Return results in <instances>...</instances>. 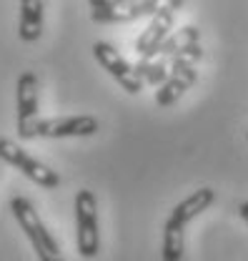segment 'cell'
Segmentation results:
<instances>
[{"label":"cell","mask_w":248,"mask_h":261,"mask_svg":"<svg viewBox=\"0 0 248 261\" xmlns=\"http://www.w3.org/2000/svg\"><path fill=\"white\" fill-rule=\"evenodd\" d=\"M10 211H13V216H15L20 231L28 236V241H31L33 251L38 254V259L40 261H63L61 246H58L56 236L40 221V214L35 211V206H33L25 196H13V198H10Z\"/></svg>","instance_id":"6da1fadb"},{"label":"cell","mask_w":248,"mask_h":261,"mask_svg":"<svg viewBox=\"0 0 248 261\" xmlns=\"http://www.w3.org/2000/svg\"><path fill=\"white\" fill-rule=\"evenodd\" d=\"M75 211V246L80 259H95L100 251V226H98V198L93 191L80 189L73 201Z\"/></svg>","instance_id":"7a4b0ae2"},{"label":"cell","mask_w":248,"mask_h":261,"mask_svg":"<svg viewBox=\"0 0 248 261\" xmlns=\"http://www.w3.org/2000/svg\"><path fill=\"white\" fill-rule=\"evenodd\" d=\"M0 161H5L8 166H13L15 171H20L28 181H33L40 189H58L61 186V176L58 171H53L48 163L33 159L25 148H20L15 141L10 138H0Z\"/></svg>","instance_id":"3957f363"},{"label":"cell","mask_w":248,"mask_h":261,"mask_svg":"<svg viewBox=\"0 0 248 261\" xmlns=\"http://www.w3.org/2000/svg\"><path fill=\"white\" fill-rule=\"evenodd\" d=\"M181 8H183L181 0H171V3H163L160 5V10L151 18V23L146 25V31L141 33L138 40H135V56H138V61H155L158 58L160 45L173 33L176 10H181Z\"/></svg>","instance_id":"277c9868"},{"label":"cell","mask_w":248,"mask_h":261,"mask_svg":"<svg viewBox=\"0 0 248 261\" xmlns=\"http://www.w3.org/2000/svg\"><path fill=\"white\" fill-rule=\"evenodd\" d=\"M163 3L155 0H91V20L100 25H118V23H133L141 18H153Z\"/></svg>","instance_id":"5b68a950"},{"label":"cell","mask_w":248,"mask_h":261,"mask_svg":"<svg viewBox=\"0 0 248 261\" xmlns=\"http://www.w3.org/2000/svg\"><path fill=\"white\" fill-rule=\"evenodd\" d=\"M38 75L25 70L18 78L15 86V128L23 141H31L38 136L40 116H38Z\"/></svg>","instance_id":"8992f818"},{"label":"cell","mask_w":248,"mask_h":261,"mask_svg":"<svg viewBox=\"0 0 248 261\" xmlns=\"http://www.w3.org/2000/svg\"><path fill=\"white\" fill-rule=\"evenodd\" d=\"M93 58L100 63L103 70H108V75L123 88L125 93H130V96H138L141 91H143V78L138 75V70H135V65L128 63L123 56L111 45V43H105V40H98L93 43Z\"/></svg>","instance_id":"52a82bcc"},{"label":"cell","mask_w":248,"mask_h":261,"mask_svg":"<svg viewBox=\"0 0 248 261\" xmlns=\"http://www.w3.org/2000/svg\"><path fill=\"white\" fill-rule=\"evenodd\" d=\"M100 130V121L95 116H58L45 118L38 126L40 138H91Z\"/></svg>","instance_id":"ba28073f"},{"label":"cell","mask_w":248,"mask_h":261,"mask_svg":"<svg viewBox=\"0 0 248 261\" xmlns=\"http://www.w3.org/2000/svg\"><path fill=\"white\" fill-rule=\"evenodd\" d=\"M196 81H198V70L193 63L178 61V58L171 61V78L155 91V103L158 106H173L190 86H196Z\"/></svg>","instance_id":"9c48e42d"},{"label":"cell","mask_w":248,"mask_h":261,"mask_svg":"<svg viewBox=\"0 0 248 261\" xmlns=\"http://www.w3.org/2000/svg\"><path fill=\"white\" fill-rule=\"evenodd\" d=\"M213 201H216V191L208 189V186H203V189L193 191L190 196H186L181 203H176L168 219H173V221L181 224V226H188V224H190L193 219H198Z\"/></svg>","instance_id":"30bf717a"},{"label":"cell","mask_w":248,"mask_h":261,"mask_svg":"<svg viewBox=\"0 0 248 261\" xmlns=\"http://www.w3.org/2000/svg\"><path fill=\"white\" fill-rule=\"evenodd\" d=\"M45 20V3L43 0H23L20 3V28L18 35L23 43H35L43 33Z\"/></svg>","instance_id":"8fae6325"},{"label":"cell","mask_w":248,"mask_h":261,"mask_svg":"<svg viewBox=\"0 0 248 261\" xmlns=\"http://www.w3.org/2000/svg\"><path fill=\"white\" fill-rule=\"evenodd\" d=\"M183 251H186V226L176 224L173 219H166L160 256L163 261H183Z\"/></svg>","instance_id":"7c38bea8"},{"label":"cell","mask_w":248,"mask_h":261,"mask_svg":"<svg viewBox=\"0 0 248 261\" xmlns=\"http://www.w3.org/2000/svg\"><path fill=\"white\" fill-rule=\"evenodd\" d=\"M196 43H201V31L193 28V25H183V28H178V31H173L171 35H168V40L160 45L158 58L173 61V58H178L186 48L196 45Z\"/></svg>","instance_id":"4fadbf2b"},{"label":"cell","mask_w":248,"mask_h":261,"mask_svg":"<svg viewBox=\"0 0 248 261\" xmlns=\"http://www.w3.org/2000/svg\"><path fill=\"white\" fill-rule=\"evenodd\" d=\"M135 70L138 75L143 78L146 86H155L160 88L168 78H171V61L166 58H155V61H138L135 63Z\"/></svg>","instance_id":"5bb4252c"},{"label":"cell","mask_w":248,"mask_h":261,"mask_svg":"<svg viewBox=\"0 0 248 261\" xmlns=\"http://www.w3.org/2000/svg\"><path fill=\"white\" fill-rule=\"evenodd\" d=\"M238 216L248 224V201H241V203H238Z\"/></svg>","instance_id":"9a60e30c"},{"label":"cell","mask_w":248,"mask_h":261,"mask_svg":"<svg viewBox=\"0 0 248 261\" xmlns=\"http://www.w3.org/2000/svg\"><path fill=\"white\" fill-rule=\"evenodd\" d=\"M246 141H248V130H246Z\"/></svg>","instance_id":"2e32d148"}]
</instances>
